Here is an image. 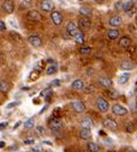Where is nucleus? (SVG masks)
I'll return each instance as SVG.
<instances>
[{"label": "nucleus", "mask_w": 137, "mask_h": 152, "mask_svg": "<svg viewBox=\"0 0 137 152\" xmlns=\"http://www.w3.org/2000/svg\"><path fill=\"white\" fill-rule=\"evenodd\" d=\"M49 128L52 129L54 133H57L59 131H61V128H62V121L59 118L54 117L52 121H49Z\"/></svg>", "instance_id": "nucleus-1"}, {"label": "nucleus", "mask_w": 137, "mask_h": 152, "mask_svg": "<svg viewBox=\"0 0 137 152\" xmlns=\"http://www.w3.org/2000/svg\"><path fill=\"white\" fill-rule=\"evenodd\" d=\"M66 32L70 34V37H74L76 38L79 34V28L73 22H69L67 25H66Z\"/></svg>", "instance_id": "nucleus-2"}, {"label": "nucleus", "mask_w": 137, "mask_h": 152, "mask_svg": "<svg viewBox=\"0 0 137 152\" xmlns=\"http://www.w3.org/2000/svg\"><path fill=\"white\" fill-rule=\"evenodd\" d=\"M97 108L98 110L101 111V113H106L107 110H109V102L105 100L104 98H102V96H99L97 99Z\"/></svg>", "instance_id": "nucleus-3"}, {"label": "nucleus", "mask_w": 137, "mask_h": 152, "mask_svg": "<svg viewBox=\"0 0 137 152\" xmlns=\"http://www.w3.org/2000/svg\"><path fill=\"white\" fill-rule=\"evenodd\" d=\"M112 113L114 115H117V116H124L128 113V110H127V108H124L121 104H114L112 107Z\"/></svg>", "instance_id": "nucleus-4"}, {"label": "nucleus", "mask_w": 137, "mask_h": 152, "mask_svg": "<svg viewBox=\"0 0 137 152\" xmlns=\"http://www.w3.org/2000/svg\"><path fill=\"white\" fill-rule=\"evenodd\" d=\"M103 126H104L105 128H107V129L112 131V132H114V131H117L118 129V124L113 121V119H111V118L104 119V121H103Z\"/></svg>", "instance_id": "nucleus-5"}, {"label": "nucleus", "mask_w": 137, "mask_h": 152, "mask_svg": "<svg viewBox=\"0 0 137 152\" xmlns=\"http://www.w3.org/2000/svg\"><path fill=\"white\" fill-rule=\"evenodd\" d=\"M79 28L81 31H88L90 28V20L88 17H81L79 19Z\"/></svg>", "instance_id": "nucleus-6"}, {"label": "nucleus", "mask_w": 137, "mask_h": 152, "mask_svg": "<svg viewBox=\"0 0 137 152\" xmlns=\"http://www.w3.org/2000/svg\"><path fill=\"white\" fill-rule=\"evenodd\" d=\"M50 17H52L53 23H54L55 25H61V24H62V22H63V15L59 13V12H57V10L52 12Z\"/></svg>", "instance_id": "nucleus-7"}, {"label": "nucleus", "mask_w": 137, "mask_h": 152, "mask_svg": "<svg viewBox=\"0 0 137 152\" xmlns=\"http://www.w3.org/2000/svg\"><path fill=\"white\" fill-rule=\"evenodd\" d=\"M2 10L7 14H12L14 12V4L12 0H5L2 2Z\"/></svg>", "instance_id": "nucleus-8"}, {"label": "nucleus", "mask_w": 137, "mask_h": 152, "mask_svg": "<svg viewBox=\"0 0 137 152\" xmlns=\"http://www.w3.org/2000/svg\"><path fill=\"white\" fill-rule=\"evenodd\" d=\"M27 40H29L30 45H32L33 47H36V48H39V47H41V45H42V41H41L40 37H38V35H30Z\"/></svg>", "instance_id": "nucleus-9"}, {"label": "nucleus", "mask_w": 137, "mask_h": 152, "mask_svg": "<svg viewBox=\"0 0 137 152\" xmlns=\"http://www.w3.org/2000/svg\"><path fill=\"white\" fill-rule=\"evenodd\" d=\"M72 108L74 109V111H77V113H84L86 110V106L84 104V102L82 101H73L72 102Z\"/></svg>", "instance_id": "nucleus-10"}, {"label": "nucleus", "mask_w": 137, "mask_h": 152, "mask_svg": "<svg viewBox=\"0 0 137 152\" xmlns=\"http://www.w3.org/2000/svg\"><path fill=\"white\" fill-rule=\"evenodd\" d=\"M41 8L44 12H52L54 9V4L50 0H44L41 1Z\"/></svg>", "instance_id": "nucleus-11"}, {"label": "nucleus", "mask_w": 137, "mask_h": 152, "mask_svg": "<svg viewBox=\"0 0 137 152\" xmlns=\"http://www.w3.org/2000/svg\"><path fill=\"white\" fill-rule=\"evenodd\" d=\"M98 83H99L102 86L106 88V89H110L112 86V84H113L111 81V78H109V77H99Z\"/></svg>", "instance_id": "nucleus-12"}, {"label": "nucleus", "mask_w": 137, "mask_h": 152, "mask_svg": "<svg viewBox=\"0 0 137 152\" xmlns=\"http://www.w3.org/2000/svg\"><path fill=\"white\" fill-rule=\"evenodd\" d=\"M109 24L111 26H114V27H117V26H120L122 24V18L120 17V16H112L110 20H109Z\"/></svg>", "instance_id": "nucleus-13"}, {"label": "nucleus", "mask_w": 137, "mask_h": 152, "mask_svg": "<svg viewBox=\"0 0 137 152\" xmlns=\"http://www.w3.org/2000/svg\"><path fill=\"white\" fill-rule=\"evenodd\" d=\"M131 45V41L130 39L128 38V37H122V38L119 40V45L121 47V48H129Z\"/></svg>", "instance_id": "nucleus-14"}, {"label": "nucleus", "mask_w": 137, "mask_h": 152, "mask_svg": "<svg viewBox=\"0 0 137 152\" xmlns=\"http://www.w3.org/2000/svg\"><path fill=\"white\" fill-rule=\"evenodd\" d=\"M27 18L30 19V20H40L41 19V15L37 10H31V12L27 13Z\"/></svg>", "instance_id": "nucleus-15"}, {"label": "nucleus", "mask_w": 137, "mask_h": 152, "mask_svg": "<svg viewBox=\"0 0 137 152\" xmlns=\"http://www.w3.org/2000/svg\"><path fill=\"white\" fill-rule=\"evenodd\" d=\"M79 135H80V137L82 140L91 139V132H90V129H88V128H82V129L80 131Z\"/></svg>", "instance_id": "nucleus-16"}, {"label": "nucleus", "mask_w": 137, "mask_h": 152, "mask_svg": "<svg viewBox=\"0 0 137 152\" xmlns=\"http://www.w3.org/2000/svg\"><path fill=\"white\" fill-rule=\"evenodd\" d=\"M119 35H120V32L117 28H112V30H109V32H107V38L110 40H116V39L119 38Z\"/></svg>", "instance_id": "nucleus-17"}, {"label": "nucleus", "mask_w": 137, "mask_h": 152, "mask_svg": "<svg viewBox=\"0 0 137 152\" xmlns=\"http://www.w3.org/2000/svg\"><path fill=\"white\" fill-rule=\"evenodd\" d=\"M81 126L82 128H88V129H90L91 127H93V121H91L89 117H85L82 121H81Z\"/></svg>", "instance_id": "nucleus-18"}, {"label": "nucleus", "mask_w": 137, "mask_h": 152, "mask_svg": "<svg viewBox=\"0 0 137 152\" xmlns=\"http://www.w3.org/2000/svg\"><path fill=\"white\" fill-rule=\"evenodd\" d=\"M71 86H72V89L77 90V91L82 90L84 89V82H82L81 80H76V81H73V82H72Z\"/></svg>", "instance_id": "nucleus-19"}, {"label": "nucleus", "mask_w": 137, "mask_h": 152, "mask_svg": "<svg viewBox=\"0 0 137 152\" xmlns=\"http://www.w3.org/2000/svg\"><path fill=\"white\" fill-rule=\"evenodd\" d=\"M120 67L122 68V69L124 70H131L134 69V67H135V65L131 63V61H128V60H124V61H122L121 63V65H120Z\"/></svg>", "instance_id": "nucleus-20"}, {"label": "nucleus", "mask_w": 137, "mask_h": 152, "mask_svg": "<svg viewBox=\"0 0 137 152\" xmlns=\"http://www.w3.org/2000/svg\"><path fill=\"white\" fill-rule=\"evenodd\" d=\"M79 13L81 14L82 16H85V17H90L91 16V10L90 8H88V7H80L79 8Z\"/></svg>", "instance_id": "nucleus-21"}, {"label": "nucleus", "mask_w": 137, "mask_h": 152, "mask_svg": "<svg viewBox=\"0 0 137 152\" xmlns=\"http://www.w3.org/2000/svg\"><path fill=\"white\" fill-rule=\"evenodd\" d=\"M87 148H88V150L90 152H98L99 151V145L96 144V143H94V142H89L88 144H87Z\"/></svg>", "instance_id": "nucleus-22"}, {"label": "nucleus", "mask_w": 137, "mask_h": 152, "mask_svg": "<svg viewBox=\"0 0 137 152\" xmlns=\"http://www.w3.org/2000/svg\"><path fill=\"white\" fill-rule=\"evenodd\" d=\"M56 72H57V65H56V64H53V65H50V66L47 68L46 74H47V75H53V74H55Z\"/></svg>", "instance_id": "nucleus-23"}, {"label": "nucleus", "mask_w": 137, "mask_h": 152, "mask_svg": "<svg viewBox=\"0 0 137 152\" xmlns=\"http://www.w3.org/2000/svg\"><path fill=\"white\" fill-rule=\"evenodd\" d=\"M129 77H130V74H129V73H124L122 75L119 77V83H120V84L127 83L128 82V80H129Z\"/></svg>", "instance_id": "nucleus-24"}, {"label": "nucleus", "mask_w": 137, "mask_h": 152, "mask_svg": "<svg viewBox=\"0 0 137 152\" xmlns=\"http://www.w3.org/2000/svg\"><path fill=\"white\" fill-rule=\"evenodd\" d=\"M134 6V1L133 0H129V1H127V2H124V10L126 13H129L131 10V8Z\"/></svg>", "instance_id": "nucleus-25"}, {"label": "nucleus", "mask_w": 137, "mask_h": 152, "mask_svg": "<svg viewBox=\"0 0 137 152\" xmlns=\"http://www.w3.org/2000/svg\"><path fill=\"white\" fill-rule=\"evenodd\" d=\"M33 126H34V118H33V117L29 118V119L24 123V128H26V129H30V128H32Z\"/></svg>", "instance_id": "nucleus-26"}, {"label": "nucleus", "mask_w": 137, "mask_h": 152, "mask_svg": "<svg viewBox=\"0 0 137 152\" xmlns=\"http://www.w3.org/2000/svg\"><path fill=\"white\" fill-rule=\"evenodd\" d=\"M76 42L79 43V45H82L85 42V35H84L82 32H79V34L76 37Z\"/></svg>", "instance_id": "nucleus-27"}, {"label": "nucleus", "mask_w": 137, "mask_h": 152, "mask_svg": "<svg viewBox=\"0 0 137 152\" xmlns=\"http://www.w3.org/2000/svg\"><path fill=\"white\" fill-rule=\"evenodd\" d=\"M0 90H1L2 93H5V92H7V91L9 90L8 83H7L6 81H1V82H0Z\"/></svg>", "instance_id": "nucleus-28"}, {"label": "nucleus", "mask_w": 137, "mask_h": 152, "mask_svg": "<svg viewBox=\"0 0 137 152\" xmlns=\"http://www.w3.org/2000/svg\"><path fill=\"white\" fill-rule=\"evenodd\" d=\"M52 93H53L52 89H45L44 91H41L40 95H41L42 98H46V99H48V96L52 94Z\"/></svg>", "instance_id": "nucleus-29"}, {"label": "nucleus", "mask_w": 137, "mask_h": 152, "mask_svg": "<svg viewBox=\"0 0 137 152\" xmlns=\"http://www.w3.org/2000/svg\"><path fill=\"white\" fill-rule=\"evenodd\" d=\"M91 52V48L89 47H82V48H80V53L81 55H89Z\"/></svg>", "instance_id": "nucleus-30"}, {"label": "nucleus", "mask_w": 137, "mask_h": 152, "mask_svg": "<svg viewBox=\"0 0 137 152\" xmlns=\"http://www.w3.org/2000/svg\"><path fill=\"white\" fill-rule=\"evenodd\" d=\"M38 75H39V72L33 70L32 73H31V75H30V80H36V78H38Z\"/></svg>", "instance_id": "nucleus-31"}, {"label": "nucleus", "mask_w": 137, "mask_h": 152, "mask_svg": "<svg viewBox=\"0 0 137 152\" xmlns=\"http://www.w3.org/2000/svg\"><path fill=\"white\" fill-rule=\"evenodd\" d=\"M20 104V102L16 101V102H12V103H9V104H7V109H12L13 107H16V106H19Z\"/></svg>", "instance_id": "nucleus-32"}, {"label": "nucleus", "mask_w": 137, "mask_h": 152, "mask_svg": "<svg viewBox=\"0 0 137 152\" xmlns=\"http://www.w3.org/2000/svg\"><path fill=\"white\" fill-rule=\"evenodd\" d=\"M116 9H117V10H120V9H121V8H122V9H124V4H122V2H121V1H118L117 4H116Z\"/></svg>", "instance_id": "nucleus-33"}, {"label": "nucleus", "mask_w": 137, "mask_h": 152, "mask_svg": "<svg viewBox=\"0 0 137 152\" xmlns=\"http://www.w3.org/2000/svg\"><path fill=\"white\" fill-rule=\"evenodd\" d=\"M0 31L1 32L6 31V25H5V22H4V20L0 22Z\"/></svg>", "instance_id": "nucleus-34"}, {"label": "nucleus", "mask_w": 137, "mask_h": 152, "mask_svg": "<svg viewBox=\"0 0 137 152\" xmlns=\"http://www.w3.org/2000/svg\"><path fill=\"white\" fill-rule=\"evenodd\" d=\"M37 131L39 132V133H41V135H45V128L42 126H37Z\"/></svg>", "instance_id": "nucleus-35"}, {"label": "nucleus", "mask_w": 137, "mask_h": 152, "mask_svg": "<svg viewBox=\"0 0 137 152\" xmlns=\"http://www.w3.org/2000/svg\"><path fill=\"white\" fill-rule=\"evenodd\" d=\"M50 84H52V86H59V85H61V81L59 80H54Z\"/></svg>", "instance_id": "nucleus-36"}, {"label": "nucleus", "mask_w": 137, "mask_h": 152, "mask_svg": "<svg viewBox=\"0 0 137 152\" xmlns=\"http://www.w3.org/2000/svg\"><path fill=\"white\" fill-rule=\"evenodd\" d=\"M24 144H34V140L33 139L24 140Z\"/></svg>", "instance_id": "nucleus-37"}, {"label": "nucleus", "mask_w": 137, "mask_h": 152, "mask_svg": "<svg viewBox=\"0 0 137 152\" xmlns=\"http://www.w3.org/2000/svg\"><path fill=\"white\" fill-rule=\"evenodd\" d=\"M127 131H128V132H134V125H133V124H128V125H127Z\"/></svg>", "instance_id": "nucleus-38"}, {"label": "nucleus", "mask_w": 137, "mask_h": 152, "mask_svg": "<svg viewBox=\"0 0 137 152\" xmlns=\"http://www.w3.org/2000/svg\"><path fill=\"white\" fill-rule=\"evenodd\" d=\"M32 151L33 152H42V149H41V148H39V146H33Z\"/></svg>", "instance_id": "nucleus-39"}, {"label": "nucleus", "mask_w": 137, "mask_h": 152, "mask_svg": "<svg viewBox=\"0 0 137 152\" xmlns=\"http://www.w3.org/2000/svg\"><path fill=\"white\" fill-rule=\"evenodd\" d=\"M7 125H8V123H1V125H0V128H1V129H4V128H5V127L7 126Z\"/></svg>", "instance_id": "nucleus-40"}, {"label": "nucleus", "mask_w": 137, "mask_h": 152, "mask_svg": "<svg viewBox=\"0 0 137 152\" xmlns=\"http://www.w3.org/2000/svg\"><path fill=\"white\" fill-rule=\"evenodd\" d=\"M126 152H135V150H134L133 148H127V149H126Z\"/></svg>", "instance_id": "nucleus-41"}, {"label": "nucleus", "mask_w": 137, "mask_h": 152, "mask_svg": "<svg viewBox=\"0 0 137 152\" xmlns=\"http://www.w3.org/2000/svg\"><path fill=\"white\" fill-rule=\"evenodd\" d=\"M0 148H1V149H2V148H5V142H4V141H1V142H0Z\"/></svg>", "instance_id": "nucleus-42"}, {"label": "nucleus", "mask_w": 137, "mask_h": 152, "mask_svg": "<svg viewBox=\"0 0 137 152\" xmlns=\"http://www.w3.org/2000/svg\"><path fill=\"white\" fill-rule=\"evenodd\" d=\"M42 143H45V144H47V145H52V142H48V141H44Z\"/></svg>", "instance_id": "nucleus-43"}, {"label": "nucleus", "mask_w": 137, "mask_h": 152, "mask_svg": "<svg viewBox=\"0 0 137 152\" xmlns=\"http://www.w3.org/2000/svg\"><path fill=\"white\" fill-rule=\"evenodd\" d=\"M20 125H21V121H17V124H16V125L14 126V129H16V128H17V127L20 126Z\"/></svg>", "instance_id": "nucleus-44"}, {"label": "nucleus", "mask_w": 137, "mask_h": 152, "mask_svg": "<svg viewBox=\"0 0 137 152\" xmlns=\"http://www.w3.org/2000/svg\"><path fill=\"white\" fill-rule=\"evenodd\" d=\"M135 8H136V10H137V1L135 2Z\"/></svg>", "instance_id": "nucleus-45"}, {"label": "nucleus", "mask_w": 137, "mask_h": 152, "mask_svg": "<svg viewBox=\"0 0 137 152\" xmlns=\"http://www.w3.org/2000/svg\"><path fill=\"white\" fill-rule=\"evenodd\" d=\"M109 152H117V151H114V150H110Z\"/></svg>", "instance_id": "nucleus-46"}, {"label": "nucleus", "mask_w": 137, "mask_h": 152, "mask_svg": "<svg viewBox=\"0 0 137 152\" xmlns=\"http://www.w3.org/2000/svg\"><path fill=\"white\" fill-rule=\"evenodd\" d=\"M96 1H103V0H96Z\"/></svg>", "instance_id": "nucleus-47"}]
</instances>
